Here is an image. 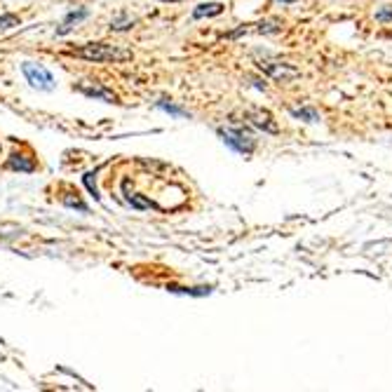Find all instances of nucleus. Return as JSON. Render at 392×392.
I'll list each match as a JSON object with an SVG mask.
<instances>
[{
	"instance_id": "obj_1",
	"label": "nucleus",
	"mask_w": 392,
	"mask_h": 392,
	"mask_svg": "<svg viewBox=\"0 0 392 392\" xmlns=\"http://www.w3.org/2000/svg\"><path fill=\"white\" fill-rule=\"evenodd\" d=\"M71 54L85 59V62H95V64H106V62H127L132 57L130 49L106 45V42H87L78 49H71Z\"/></svg>"
},
{
	"instance_id": "obj_2",
	"label": "nucleus",
	"mask_w": 392,
	"mask_h": 392,
	"mask_svg": "<svg viewBox=\"0 0 392 392\" xmlns=\"http://www.w3.org/2000/svg\"><path fill=\"white\" fill-rule=\"evenodd\" d=\"M219 136L223 139L225 146H230L233 151L242 153V156H249V153H254V148H256V139H254L245 127H228V130L221 127Z\"/></svg>"
},
{
	"instance_id": "obj_3",
	"label": "nucleus",
	"mask_w": 392,
	"mask_h": 392,
	"mask_svg": "<svg viewBox=\"0 0 392 392\" xmlns=\"http://www.w3.org/2000/svg\"><path fill=\"white\" fill-rule=\"evenodd\" d=\"M258 69H261L266 75H270V78H275L280 82H291L301 75V71H298L296 66L284 64V62H273V59H261V62H258Z\"/></svg>"
},
{
	"instance_id": "obj_4",
	"label": "nucleus",
	"mask_w": 392,
	"mask_h": 392,
	"mask_svg": "<svg viewBox=\"0 0 392 392\" xmlns=\"http://www.w3.org/2000/svg\"><path fill=\"white\" fill-rule=\"evenodd\" d=\"M21 69H24V75H26V80L31 82V87L42 90V92H52L54 90V78H52V73H49L45 66L26 62Z\"/></svg>"
},
{
	"instance_id": "obj_5",
	"label": "nucleus",
	"mask_w": 392,
	"mask_h": 392,
	"mask_svg": "<svg viewBox=\"0 0 392 392\" xmlns=\"http://www.w3.org/2000/svg\"><path fill=\"white\" fill-rule=\"evenodd\" d=\"M75 90L82 92V95L90 97V99H97V101L118 103V97H115L110 90H106L103 85H99V82H78V85H75Z\"/></svg>"
},
{
	"instance_id": "obj_6",
	"label": "nucleus",
	"mask_w": 392,
	"mask_h": 392,
	"mask_svg": "<svg viewBox=\"0 0 392 392\" xmlns=\"http://www.w3.org/2000/svg\"><path fill=\"white\" fill-rule=\"evenodd\" d=\"M247 120H249V123H252L254 127H258V130L268 132V134H278V132H280L278 123H275V120H273V115H270L268 110L252 108L249 113H247Z\"/></svg>"
},
{
	"instance_id": "obj_7",
	"label": "nucleus",
	"mask_w": 392,
	"mask_h": 392,
	"mask_svg": "<svg viewBox=\"0 0 392 392\" xmlns=\"http://www.w3.org/2000/svg\"><path fill=\"white\" fill-rule=\"evenodd\" d=\"M123 193H125V200L130 202L134 209H139V212H141V209H151V207H156V204H153L151 200H143V197H141V195H136V193H130V181H127V179L123 181Z\"/></svg>"
},
{
	"instance_id": "obj_8",
	"label": "nucleus",
	"mask_w": 392,
	"mask_h": 392,
	"mask_svg": "<svg viewBox=\"0 0 392 392\" xmlns=\"http://www.w3.org/2000/svg\"><path fill=\"white\" fill-rule=\"evenodd\" d=\"M223 12V5L221 3H202L193 10V19H204V16H217Z\"/></svg>"
},
{
	"instance_id": "obj_9",
	"label": "nucleus",
	"mask_w": 392,
	"mask_h": 392,
	"mask_svg": "<svg viewBox=\"0 0 392 392\" xmlns=\"http://www.w3.org/2000/svg\"><path fill=\"white\" fill-rule=\"evenodd\" d=\"M87 14H90L87 10H75V12H69V14H66V19H64V24H62V29H57V33H59V36H66V33L73 29L78 21L87 19Z\"/></svg>"
},
{
	"instance_id": "obj_10",
	"label": "nucleus",
	"mask_w": 392,
	"mask_h": 392,
	"mask_svg": "<svg viewBox=\"0 0 392 392\" xmlns=\"http://www.w3.org/2000/svg\"><path fill=\"white\" fill-rule=\"evenodd\" d=\"M167 291H172V294H188V296H207V294H212V286H179V284H167Z\"/></svg>"
},
{
	"instance_id": "obj_11",
	"label": "nucleus",
	"mask_w": 392,
	"mask_h": 392,
	"mask_svg": "<svg viewBox=\"0 0 392 392\" xmlns=\"http://www.w3.org/2000/svg\"><path fill=\"white\" fill-rule=\"evenodd\" d=\"M10 169H14V172H33L36 169V162L33 160H24V156H12L8 162Z\"/></svg>"
},
{
	"instance_id": "obj_12",
	"label": "nucleus",
	"mask_w": 392,
	"mask_h": 392,
	"mask_svg": "<svg viewBox=\"0 0 392 392\" xmlns=\"http://www.w3.org/2000/svg\"><path fill=\"white\" fill-rule=\"evenodd\" d=\"M158 108H162L164 113H169V115H174V118H191V113L186 108H179V106H174V103H169L167 99H160V101L156 103Z\"/></svg>"
},
{
	"instance_id": "obj_13",
	"label": "nucleus",
	"mask_w": 392,
	"mask_h": 392,
	"mask_svg": "<svg viewBox=\"0 0 392 392\" xmlns=\"http://www.w3.org/2000/svg\"><path fill=\"white\" fill-rule=\"evenodd\" d=\"M291 115L298 120H303V123H319L317 110H313V108H291Z\"/></svg>"
},
{
	"instance_id": "obj_14",
	"label": "nucleus",
	"mask_w": 392,
	"mask_h": 392,
	"mask_svg": "<svg viewBox=\"0 0 392 392\" xmlns=\"http://www.w3.org/2000/svg\"><path fill=\"white\" fill-rule=\"evenodd\" d=\"M136 24V19L134 16H127V14H118L113 19V24H110V29L113 31H127V29H132V26Z\"/></svg>"
},
{
	"instance_id": "obj_15",
	"label": "nucleus",
	"mask_w": 392,
	"mask_h": 392,
	"mask_svg": "<svg viewBox=\"0 0 392 392\" xmlns=\"http://www.w3.org/2000/svg\"><path fill=\"white\" fill-rule=\"evenodd\" d=\"M64 204H66V207H71V209H78V212H87V204L80 200L78 193H75V195H73V193H66Z\"/></svg>"
},
{
	"instance_id": "obj_16",
	"label": "nucleus",
	"mask_w": 392,
	"mask_h": 392,
	"mask_svg": "<svg viewBox=\"0 0 392 392\" xmlns=\"http://www.w3.org/2000/svg\"><path fill=\"white\" fill-rule=\"evenodd\" d=\"M12 26H19V16H16V14H3V16H0V31L12 29Z\"/></svg>"
},
{
	"instance_id": "obj_17",
	"label": "nucleus",
	"mask_w": 392,
	"mask_h": 392,
	"mask_svg": "<svg viewBox=\"0 0 392 392\" xmlns=\"http://www.w3.org/2000/svg\"><path fill=\"white\" fill-rule=\"evenodd\" d=\"M95 176H97L95 172H90V174H85V176H82V181H85V186H87V188H90V193H92V195H95L97 200H99V197H101V195H99V188H97Z\"/></svg>"
},
{
	"instance_id": "obj_18",
	"label": "nucleus",
	"mask_w": 392,
	"mask_h": 392,
	"mask_svg": "<svg viewBox=\"0 0 392 392\" xmlns=\"http://www.w3.org/2000/svg\"><path fill=\"white\" fill-rule=\"evenodd\" d=\"M282 26H278L275 21H266V24H258V33H280Z\"/></svg>"
},
{
	"instance_id": "obj_19",
	"label": "nucleus",
	"mask_w": 392,
	"mask_h": 392,
	"mask_svg": "<svg viewBox=\"0 0 392 392\" xmlns=\"http://www.w3.org/2000/svg\"><path fill=\"white\" fill-rule=\"evenodd\" d=\"M376 19H378V21H390V19H392V8L378 10V12H376Z\"/></svg>"
},
{
	"instance_id": "obj_20",
	"label": "nucleus",
	"mask_w": 392,
	"mask_h": 392,
	"mask_svg": "<svg viewBox=\"0 0 392 392\" xmlns=\"http://www.w3.org/2000/svg\"><path fill=\"white\" fill-rule=\"evenodd\" d=\"M252 87H256V90H266V82H263V80H258V78H252Z\"/></svg>"
},
{
	"instance_id": "obj_21",
	"label": "nucleus",
	"mask_w": 392,
	"mask_h": 392,
	"mask_svg": "<svg viewBox=\"0 0 392 392\" xmlns=\"http://www.w3.org/2000/svg\"><path fill=\"white\" fill-rule=\"evenodd\" d=\"M275 3H282V5H291V3H298V0H275Z\"/></svg>"
},
{
	"instance_id": "obj_22",
	"label": "nucleus",
	"mask_w": 392,
	"mask_h": 392,
	"mask_svg": "<svg viewBox=\"0 0 392 392\" xmlns=\"http://www.w3.org/2000/svg\"><path fill=\"white\" fill-rule=\"evenodd\" d=\"M167 3H176V0H167Z\"/></svg>"
}]
</instances>
